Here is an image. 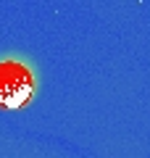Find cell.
<instances>
[{
    "label": "cell",
    "mask_w": 150,
    "mask_h": 158,
    "mask_svg": "<svg viewBox=\"0 0 150 158\" xmlns=\"http://www.w3.org/2000/svg\"><path fill=\"white\" fill-rule=\"evenodd\" d=\"M34 90V77L19 61H0V106L19 108L29 100Z\"/></svg>",
    "instance_id": "1"
}]
</instances>
